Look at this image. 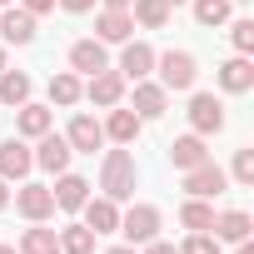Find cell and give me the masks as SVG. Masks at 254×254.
<instances>
[{"mask_svg":"<svg viewBox=\"0 0 254 254\" xmlns=\"http://www.w3.org/2000/svg\"><path fill=\"white\" fill-rule=\"evenodd\" d=\"M135 185H140L135 155H130V150H105V160H100V190H105V199H115V204L130 199Z\"/></svg>","mask_w":254,"mask_h":254,"instance_id":"cell-1","label":"cell"},{"mask_svg":"<svg viewBox=\"0 0 254 254\" xmlns=\"http://www.w3.org/2000/svg\"><path fill=\"white\" fill-rule=\"evenodd\" d=\"M120 234L130 239V244L160 239V209H155V204H130V209L120 214Z\"/></svg>","mask_w":254,"mask_h":254,"instance_id":"cell-2","label":"cell"},{"mask_svg":"<svg viewBox=\"0 0 254 254\" xmlns=\"http://www.w3.org/2000/svg\"><path fill=\"white\" fill-rule=\"evenodd\" d=\"M155 65H160V85H165V90H190V85H194V75H199V65H194V55H190V50L155 55Z\"/></svg>","mask_w":254,"mask_h":254,"instance_id":"cell-3","label":"cell"},{"mask_svg":"<svg viewBox=\"0 0 254 254\" xmlns=\"http://www.w3.org/2000/svg\"><path fill=\"white\" fill-rule=\"evenodd\" d=\"M224 185H229V175H224L214 160H204V165L185 170V190H190L194 199H214V194H224Z\"/></svg>","mask_w":254,"mask_h":254,"instance_id":"cell-4","label":"cell"},{"mask_svg":"<svg viewBox=\"0 0 254 254\" xmlns=\"http://www.w3.org/2000/svg\"><path fill=\"white\" fill-rule=\"evenodd\" d=\"M85 100H90V105H105V110H110V105H120V100H125V75H120V70H110V65H105V70H95V75H90V85H85Z\"/></svg>","mask_w":254,"mask_h":254,"instance_id":"cell-5","label":"cell"},{"mask_svg":"<svg viewBox=\"0 0 254 254\" xmlns=\"http://www.w3.org/2000/svg\"><path fill=\"white\" fill-rule=\"evenodd\" d=\"M65 140H70L75 155H95V150L105 145V125H100L95 115H75V120H70V130H65Z\"/></svg>","mask_w":254,"mask_h":254,"instance_id":"cell-6","label":"cell"},{"mask_svg":"<svg viewBox=\"0 0 254 254\" xmlns=\"http://www.w3.org/2000/svg\"><path fill=\"white\" fill-rule=\"evenodd\" d=\"M70 155H75L70 140L55 135V130H45V135H40V150H35V165L50 170V175H65V170H70Z\"/></svg>","mask_w":254,"mask_h":254,"instance_id":"cell-7","label":"cell"},{"mask_svg":"<svg viewBox=\"0 0 254 254\" xmlns=\"http://www.w3.org/2000/svg\"><path fill=\"white\" fill-rule=\"evenodd\" d=\"M15 204H20V214H25L30 224H45V219L55 214V194H50V185H20Z\"/></svg>","mask_w":254,"mask_h":254,"instance_id":"cell-8","label":"cell"},{"mask_svg":"<svg viewBox=\"0 0 254 254\" xmlns=\"http://www.w3.org/2000/svg\"><path fill=\"white\" fill-rule=\"evenodd\" d=\"M190 125H194V135H219L224 130V105L214 95H194L190 100Z\"/></svg>","mask_w":254,"mask_h":254,"instance_id":"cell-9","label":"cell"},{"mask_svg":"<svg viewBox=\"0 0 254 254\" xmlns=\"http://www.w3.org/2000/svg\"><path fill=\"white\" fill-rule=\"evenodd\" d=\"M150 70H155V50H150L145 40H125V50H120V75H125V80H150Z\"/></svg>","mask_w":254,"mask_h":254,"instance_id":"cell-10","label":"cell"},{"mask_svg":"<svg viewBox=\"0 0 254 254\" xmlns=\"http://www.w3.org/2000/svg\"><path fill=\"white\" fill-rule=\"evenodd\" d=\"M30 165H35V155L25 150V140H0V180H25L30 175Z\"/></svg>","mask_w":254,"mask_h":254,"instance_id":"cell-11","label":"cell"},{"mask_svg":"<svg viewBox=\"0 0 254 254\" xmlns=\"http://www.w3.org/2000/svg\"><path fill=\"white\" fill-rule=\"evenodd\" d=\"M140 115L135 110H120V105H110V120H105V140H115V145H135L140 140Z\"/></svg>","mask_w":254,"mask_h":254,"instance_id":"cell-12","label":"cell"},{"mask_svg":"<svg viewBox=\"0 0 254 254\" xmlns=\"http://www.w3.org/2000/svg\"><path fill=\"white\" fill-rule=\"evenodd\" d=\"M165 105H170V90H165V85L135 80V105H130V110H135L140 120H160V115H165Z\"/></svg>","mask_w":254,"mask_h":254,"instance_id":"cell-13","label":"cell"},{"mask_svg":"<svg viewBox=\"0 0 254 254\" xmlns=\"http://www.w3.org/2000/svg\"><path fill=\"white\" fill-rule=\"evenodd\" d=\"M110 65V55H105V40H75L70 45V70H80V75H95V70H105Z\"/></svg>","mask_w":254,"mask_h":254,"instance_id":"cell-14","label":"cell"},{"mask_svg":"<svg viewBox=\"0 0 254 254\" xmlns=\"http://www.w3.org/2000/svg\"><path fill=\"white\" fill-rule=\"evenodd\" d=\"M0 35H5V45H30L35 40V15L30 10H5V15H0Z\"/></svg>","mask_w":254,"mask_h":254,"instance_id":"cell-15","label":"cell"},{"mask_svg":"<svg viewBox=\"0 0 254 254\" xmlns=\"http://www.w3.org/2000/svg\"><path fill=\"white\" fill-rule=\"evenodd\" d=\"M50 194H55V209H80V204L90 199V180L65 170V175H60V185H55Z\"/></svg>","mask_w":254,"mask_h":254,"instance_id":"cell-16","label":"cell"},{"mask_svg":"<svg viewBox=\"0 0 254 254\" xmlns=\"http://www.w3.org/2000/svg\"><path fill=\"white\" fill-rule=\"evenodd\" d=\"M80 209H85V224H90L95 234H120V209H115V199H85Z\"/></svg>","mask_w":254,"mask_h":254,"instance_id":"cell-17","label":"cell"},{"mask_svg":"<svg viewBox=\"0 0 254 254\" xmlns=\"http://www.w3.org/2000/svg\"><path fill=\"white\" fill-rule=\"evenodd\" d=\"M209 229H214V239H219V244H239V239H249V229H254V224H249V214H244V209H224V214H214V224H209Z\"/></svg>","mask_w":254,"mask_h":254,"instance_id":"cell-18","label":"cell"},{"mask_svg":"<svg viewBox=\"0 0 254 254\" xmlns=\"http://www.w3.org/2000/svg\"><path fill=\"white\" fill-rule=\"evenodd\" d=\"M95 40H105V45H125L130 40V30H135V20H130V10H105L100 20H95Z\"/></svg>","mask_w":254,"mask_h":254,"instance_id":"cell-19","label":"cell"},{"mask_svg":"<svg viewBox=\"0 0 254 254\" xmlns=\"http://www.w3.org/2000/svg\"><path fill=\"white\" fill-rule=\"evenodd\" d=\"M219 85H224L229 95H244V90H254V65H249L244 55L224 60V65H219Z\"/></svg>","mask_w":254,"mask_h":254,"instance_id":"cell-20","label":"cell"},{"mask_svg":"<svg viewBox=\"0 0 254 254\" xmlns=\"http://www.w3.org/2000/svg\"><path fill=\"white\" fill-rule=\"evenodd\" d=\"M170 160H175V170H194V165H204V160H209L204 135H180V140L170 145Z\"/></svg>","mask_w":254,"mask_h":254,"instance_id":"cell-21","label":"cell"},{"mask_svg":"<svg viewBox=\"0 0 254 254\" xmlns=\"http://www.w3.org/2000/svg\"><path fill=\"white\" fill-rule=\"evenodd\" d=\"M15 110H20L15 125H20V135H25V140H40L50 125H55V115H50L45 105H30V100H25V105H15Z\"/></svg>","mask_w":254,"mask_h":254,"instance_id":"cell-22","label":"cell"},{"mask_svg":"<svg viewBox=\"0 0 254 254\" xmlns=\"http://www.w3.org/2000/svg\"><path fill=\"white\" fill-rule=\"evenodd\" d=\"M85 100V85L70 75V70H60V75H50V105H60V110H70V105H80Z\"/></svg>","mask_w":254,"mask_h":254,"instance_id":"cell-23","label":"cell"},{"mask_svg":"<svg viewBox=\"0 0 254 254\" xmlns=\"http://www.w3.org/2000/svg\"><path fill=\"white\" fill-rule=\"evenodd\" d=\"M55 239H60V254H90L95 249V229L90 224H65Z\"/></svg>","mask_w":254,"mask_h":254,"instance_id":"cell-24","label":"cell"},{"mask_svg":"<svg viewBox=\"0 0 254 254\" xmlns=\"http://www.w3.org/2000/svg\"><path fill=\"white\" fill-rule=\"evenodd\" d=\"M130 5H135L130 20H140L145 30H165L170 25V5H165V0H130Z\"/></svg>","mask_w":254,"mask_h":254,"instance_id":"cell-25","label":"cell"},{"mask_svg":"<svg viewBox=\"0 0 254 254\" xmlns=\"http://www.w3.org/2000/svg\"><path fill=\"white\" fill-rule=\"evenodd\" d=\"M25 100H30V75L5 70L0 75V105H25Z\"/></svg>","mask_w":254,"mask_h":254,"instance_id":"cell-26","label":"cell"},{"mask_svg":"<svg viewBox=\"0 0 254 254\" xmlns=\"http://www.w3.org/2000/svg\"><path fill=\"white\" fill-rule=\"evenodd\" d=\"M180 224H185V229H194V234H199V229H209V224H214V204L190 194V204L180 209Z\"/></svg>","mask_w":254,"mask_h":254,"instance_id":"cell-27","label":"cell"},{"mask_svg":"<svg viewBox=\"0 0 254 254\" xmlns=\"http://www.w3.org/2000/svg\"><path fill=\"white\" fill-rule=\"evenodd\" d=\"M20 254H60V239H55V229H25L20 234Z\"/></svg>","mask_w":254,"mask_h":254,"instance_id":"cell-28","label":"cell"},{"mask_svg":"<svg viewBox=\"0 0 254 254\" xmlns=\"http://www.w3.org/2000/svg\"><path fill=\"white\" fill-rule=\"evenodd\" d=\"M194 20L199 25H224L229 20V0H194Z\"/></svg>","mask_w":254,"mask_h":254,"instance_id":"cell-29","label":"cell"},{"mask_svg":"<svg viewBox=\"0 0 254 254\" xmlns=\"http://www.w3.org/2000/svg\"><path fill=\"white\" fill-rule=\"evenodd\" d=\"M229 40H234L239 55H249V50H254V20H234V25H229Z\"/></svg>","mask_w":254,"mask_h":254,"instance_id":"cell-30","label":"cell"},{"mask_svg":"<svg viewBox=\"0 0 254 254\" xmlns=\"http://www.w3.org/2000/svg\"><path fill=\"white\" fill-rule=\"evenodd\" d=\"M180 254H219V239H214L209 229H199V234H190V239H185V249H180Z\"/></svg>","mask_w":254,"mask_h":254,"instance_id":"cell-31","label":"cell"},{"mask_svg":"<svg viewBox=\"0 0 254 254\" xmlns=\"http://www.w3.org/2000/svg\"><path fill=\"white\" fill-rule=\"evenodd\" d=\"M234 180H239L244 190L254 185V150H239V155H234Z\"/></svg>","mask_w":254,"mask_h":254,"instance_id":"cell-32","label":"cell"},{"mask_svg":"<svg viewBox=\"0 0 254 254\" xmlns=\"http://www.w3.org/2000/svg\"><path fill=\"white\" fill-rule=\"evenodd\" d=\"M20 10H30V15H50L55 0H20Z\"/></svg>","mask_w":254,"mask_h":254,"instance_id":"cell-33","label":"cell"},{"mask_svg":"<svg viewBox=\"0 0 254 254\" xmlns=\"http://www.w3.org/2000/svg\"><path fill=\"white\" fill-rule=\"evenodd\" d=\"M145 254H180V249H175V244H165V239H150V244H145Z\"/></svg>","mask_w":254,"mask_h":254,"instance_id":"cell-34","label":"cell"},{"mask_svg":"<svg viewBox=\"0 0 254 254\" xmlns=\"http://www.w3.org/2000/svg\"><path fill=\"white\" fill-rule=\"evenodd\" d=\"M60 5H65V10H75V15H85V10L95 5V0H60Z\"/></svg>","mask_w":254,"mask_h":254,"instance_id":"cell-35","label":"cell"},{"mask_svg":"<svg viewBox=\"0 0 254 254\" xmlns=\"http://www.w3.org/2000/svg\"><path fill=\"white\" fill-rule=\"evenodd\" d=\"M10 204V180H0V209Z\"/></svg>","mask_w":254,"mask_h":254,"instance_id":"cell-36","label":"cell"},{"mask_svg":"<svg viewBox=\"0 0 254 254\" xmlns=\"http://www.w3.org/2000/svg\"><path fill=\"white\" fill-rule=\"evenodd\" d=\"M105 10H130V0H105Z\"/></svg>","mask_w":254,"mask_h":254,"instance_id":"cell-37","label":"cell"},{"mask_svg":"<svg viewBox=\"0 0 254 254\" xmlns=\"http://www.w3.org/2000/svg\"><path fill=\"white\" fill-rule=\"evenodd\" d=\"M105 254H135V244H115V249H105Z\"/></svg>","mask_w":254,"mask_h":254,"instance_id":"cell-38","label":"cell"},{"mask_svg":"<svg viewBox=\"0 0 254 254\" xmlns=\"http://www.w3.org/2000/svg\"><path fill=\"white\" fill-rule=\"evenodd\" d=\"M239 254H254V244H249V239H239Z\"/></svg>","mask_w":254,"mask_h":254,"instance_id":"cell-39","label":"cell"},{"mask_svg":"<svg viewBox=\"0 0 254 254\" xmlns=\"http://www.w3.org/2000/svg\"><path fill=\"white\" fill-rule=\"evenodd\" d=\"M0 75H5V45H0Z\"/></svg>","mask_w":254,"mask_h":254,"instance_id":"cell-40","label":"cell"},{"mask_svg":"<svg viewBox=\"0 0 254 254\" xmlns=\"http://www.w3.org/2000/svg\"><path fill=\"white\" fill-rule=\"evenodd\" d=\"M0 254H20V249H10V244H0Z\"/></svg>","mask_w":254,"mask_h":254,"instance_id":"cell-41","label":"cell"},{"mask_svg":"<svg viewBox=\"0 0 254 254\" xmlns=\"http://www.w3.org/2000/svg\"><path fill=\"white\" fill-rule=\"evenodd\" d=\"M165 5H185V0H165Z\"/></svg>","mask_w":254,"mask_h":254,"instance_id":"cell-42","label":"cell"},{"mask_svg":"<svg viewBox=\"0 0 254 254\" xmlns=\"http://www.w3.org/2000/svg\"><path fill=\"white\" fill-rule=\"evenodd\" d=\"M0 5H10V0H0Z\"/></svg>","mask_w":254,"mask_h":254,"instance_id":"cell-43","label":"cell"}]
</instances>
